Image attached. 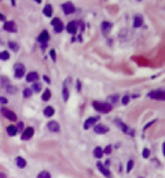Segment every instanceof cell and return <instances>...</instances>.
Instances as JSON below:
<instances>
[{
  "label": "cell",
  "instance_id": "obj_24",
  "mask_svg": "<svg viewBox=\"0 0 165 178\" xmlns=\"http://www.w3.org/2000/svg\"><path fill=\"white\" fill-rule=\"evenodd\" d=\"M50 97H52V92H50L49 89H47V91H44V92H42V101H49Z\"/></svg>",
  "mask_w": 165,
  "mask_h": 178
},
{
  "label": "cell",
  "instance_id": "obj_18",
  "mask_svg": "<svg viewBox=\"0 0 165 178\" xmlns=\"http://www.w3.org/2000/svg\"><path fill=\"white\" fill-rule=\"evenodd\" d=\"M16 133H18L16 126H8V128H7V135H8V136H15Z\"/></svg>",
  "mask_w": 165,
  "mask_h": 178
},
{
  "label": "cell",
  "instance_id": "obj_27",
  "mask_svg": "<svg viewBox=\"0 0 165 178\" xmlns=\"http://www.w3.org/2000/svg\"><path fill=\"white\" fill-rule=\"evenodd\" d=\"M41 89H42L41 83H34V84H33V89H31V91H34V92H36V91H41Z\"/></svg>",
  "mask_w": 165,
  "mask_h": 178
},
{
  "label": "cell",
  "instance_id": "obj_37",
  "mask_svg": "<svg viewBox=\"0 0 165 178\" xmlns=\"http://www.w3.org/2000/svg\"><path fill=\"white\" fill-rule=\"evenodd\" d=\"M16 130H25V125H23V123H18V126H16Z\"/></svg>",
  "mask_w": 165,
  "mask_h": 178
},
{
  "label": "cell",
  "instance_id": "obj_22",
  "mask_svg": "<svg viewBox=\"0 0 165 178\" xmlns=\"http://www.w3.org/2000/svg\"><path fill=\"white\" fill-rule=\"evenodd\" d=\"M54 114H55V110L52 107H46V109H44V115H46V117H52Z\"/></svg>",
  "mask_w": 165,
  "mask_h": 178
},
{
  "label": "cell",
  "instance_id": "obj_38",
  "mask_svg": "<svg viewBox=\"0 0 165 178\" xmlns=\"http://www.w3.org/2000/svg\"><path fill=\"white\" fill-rule=\"evenodd\" d=\"M0 104H7V99H3V97H0Z\"/></svg>",
  "mask_w": 165,
  "mask_h": 178
},
{
  "label": "cell",
  "instance_id": "obj_31",
  "mask_svg": "<svg viewBox=\"0 0 165 178\" xmlns=\"http://www.w3.org/2000/svg\"><path fill=\"white\" fill-rule=\"evenodd\" d=\"M149 156H151L149 149H144V151H143V157H146V159H147V157H149Z\"/></svg>",
  "mask_w": 165,
  "mask_h": 178
},
{
  "label": "cell",
  "instance_id": "obj_10",
  "mask_svg": "<svg viewBox=\"0 0 165 178\" xmlns=\"http://www.w3.org/2000/svg\"><path fill=\"white\" fill-rule=\"evenodd\" d=\"M37 80H39V75L36 73V71H31V73H28L26 75V81L28 83H37Z\"/></svg>",
  "mask_w": 165,
  "mask_h": 178
},
{
  "label": "cell",
  "instance_id": "obj_23",
  "mask_svg": "<svg viewBox=\"0 0 165 178\" xmlns=\"http://www.w3.org/2000/svg\"><path fill=\"white\" fill-rule=\"evenodd\" d=\"M102 156H104V151H102L101 148H96L94 149V157H96V159H101Z\"/></svg>",
  "mask_w": 165,
  "mask_h": 178
},
{
  "label": "cell",
  "instance_id": "obj_1",
  "mask_svg": "<svg viewBox=\"0 0 165 178\" xmlns=\"http://www.w3.org/2000/svg\"><path fill=\"white\" fill-rule=\"evenodd\" d=\"M92 107L96 109L97 112H102V114H109L110 110H112V105H109L107 102H92Z\"/></svg>",
  "mask_w": 165,
  "mask_h": 178
},
{
  "label": "cell",
  "instance_id": "obj_29",
  "mask_svg": "<svg viewBox=\"0 0 165 178\" xmlns=\"http://www.w3.org/2000/svg\"><path fill=\"white\" fill-rule=\"evenodd\" d=\"M23 94H25V97H29V96L33 94V91H31V89H25V91H23Z\"/></svg>",
  "mask_w": 165,
  "mask_h": 178
},
{
  "label": "cell",
  "instance_id": "obj_16",
  "mask_svg": "<svg viewBox=\"0 0 165 178\" xmlns=\"http://www.w3.org/2000/svg\"><path fill=\"white\" fill-rule=\"evenodd\" d=\"M110 28H112V25H110L109 21H104V23H102V33H104V34H109Z\"/></svg>",
  "mask_w": 165,
  "mask_h": 178
},
{
  "label": "cell",
  "instance_id": "obj_13",
  "mask_svg": "<svg viewBox=\"0 0 165 178\" xmlns=\"http://www.w3.org/2000/svg\"><path fill=\"white\" fill-rule=\"evenodd\" d=\"M65 29H67L70 34H75V33L78 31V23H76V21H71V23H68V25H67V28H65Z\"/></svg>",
  "mask_w": 165,
  "mask_h": 178
},
{
  "label": "cell",
  "instance_id": "obj_11",
  "mask_svg": "<svg viewBox=\"0 0 165 178\" xmlns=\"http://www.w3.org/2000/svg\"><path fill=\"white\" fill-rule=\"evenodd\" d=\"M3 29H5V31H10V33H16L15 21H5V23H3Z\"/></svg>",
  "mask_w": 165,
  "mask_h": 178
},
{
  "label": "cell",
  "instance_id": "obj_21",
  "mask_svg": "<svg viewBox=\"0 0 165 178\" xmlns=\"http://www.w3.org/2000/svg\"><path fill=\"white\" fill-rule=\"evenodd\" d=\"M115 125H117V126H120V128L123 130V133H131V131L128 130V126H126V125H123V123L120 122V120H117V122H115Z\"/></svg>",
  "mask_w": 165,
  "mask_h": 178
},
{
  "label": "cell",
  "instance_id": "obj_8",
  "mask_svg": "<svg viewBox=\"0 0 165 178\" xmlns=\"http://www.w3.org/2000/svg\"><path fill=\"white\" fill-rule=\"evenodd\" d=\"M33 135H34V128H25L23 130V133H21V138L25 139V141H28V139H31L33 138Z\"/></svg>",
  "mask_w": 165,
  "mask_h": 178
},
{
  "label": "cell",
  "instance_id": "obj_34",
  "mask_svg": "<svg viewBox=\"0 0 165 178\" xmlns=\"http://www.w3.org/2000/svg\"><path fill=\"white\" fill-rule=\"evenodd\" d=\"M50 59H52V60H55V59H57V55H55V50H50Z\"/></svg>",
  "mask_w": 165,
  "mask_h": 178
},
{
  "label": "cell",
  "instance_id": "obj_4",
  "mask_svg": "<svg viewBox=\"0 0 165 178\" xmlns=\"http://www.w3.org/2000/svg\"><path fill=\"white\" fill-rule=\"evenodd\" d=\"M25 73H26L25 65H23V63H16L15 65V76L16 78H23V76H25Z\"/></svg>",
  "mask_w": 165,
  "mask_h": 178
},
{
  "label": "cell",
  "instance_id": "obj_14",
  "mask_svg": "<svg viewBox=\"0 0 165 178\" xmlns=\"http://www.w3.org/2000/svg\"><path fill=\"white\" fill-rule=\"evenodd\" d=\"M97 117H91V118H88V120H86V122H84V125H82V126H84V128L86 130H88V128H91V126H94L96 125V123H97Z\"/></svg>",
  "mask_w": 165,
  "mask_h": 178
},
{
  "label": "cell",
  "instance_id": "obj_12",
  "mask_svg": "<svg viewBox=\"0 0 165 178\" xmlns=\"http://www.w3.org/2000/svg\"><path fill=\"white\" fill-rule=\"evenodd\" d=\"M47 130L52 131V133H58V131H60V125H58L57 122H49V123H47Z\"/></svg>",
  "mask_w": 165,
  "mask_h": 178
},
{
  "label": "cell",
  "instance_id": "obj_17",
  "mask_svg": "<svg viewBox=\"0 0 165 178\" xmlns=\"http://www.w3.org/2000/svg\"><path fill=\"white\" fill-rule=\"evenodd\" d=\"M16 165H18L20 169H25V167H26V160L23 159V157H16Z\"/></svg>",
  "mask_w": 165,
  "mask_h": 178
},
{
  "label": "cell",
  "instance_id": "obj_40",
  "mask_svg": "<svg viewBox=\"0 0 165 178\" xmlns=\"http://www.w3.org/2000/svg\"><path fill=\"white\" fill-rule=\"evenodd\" d=\"M0 178H7V175L5 173H0Z\"/></svg>",
  "mask_w": 165,
  "mask_h": 178
},
{
  "label": "cell",
  "instance_id": "obj_39",
  "mask_svg": "<svg viewBox=\"0 0 165 178\" xmlns=\"http://www.w3.org/2000/svg\"><path fill=\"white\" fill-rule=\"evenodd\" d=\"M0 20H2V21H5V15H2V13H0Z\"/></svg>",
  "mask_w": 165,
  "mask_h": 178
},
{
  "label": "cell",
  "instance_id": "obj_30",
  "mask_svg": "<svg viewBox=\"0 0 165 178\" xmlns=\"http://www.w3.org/2000/svg\"><path fill=\"white\" fill-rule=\"evenodd\" d=\"M117 99H118V97H117V96H112V97H109V102H107V104L110 105V104H112V102H115Z\"/></svg>",
  "mask_w": 165,
  "mask_h": 178
},
{
  "label": "cell",
  "instance_id": "obj_7",
  "mask_svg": "<svg viewBox=\"0 0 165 178\" xmlns=\"http://www.w3.org/2000/svg\"><path fill=\"white\" fill-rule=\"evenodd\" d=\"M149 97L151 99H157V101H164L165 92L164 91H152V92H149Z\"/></svg>",
  "mask_w": 165,
  "mask_h": 178
},
{
  "label": "cell",
  "instance_id": "obj_26",
  "mask_svg": "<svg viewBox=\"0 0 165 178\" xmlns=\"http://www.w3.org/2000/svg\"><path fill=\"white\" fill-rule=\"evenodd\" d=\"M37 178H52V177H50L49 172H41L39 175H37Z\"/></svg>",
  "mask_w": 165,
  "mask_h": 178
},
{
  "label": "cell",
  "instance_id": "obj_2",
  "mask_svg": "<svg viewBox=\"0 0 165 178\" xmlns=\"http://www.w3.org/2000/svg\"><path fill=\"white\" fill-rule=\"evenodd\" d=\"M52 28L55 29V33H62L65 29V25L62 23L60 18H52Z\"/></svg>",
  "mask_w": 165,
  "mask_h": 178
},
{
  "label": "cell",
  "instance_id": "obj_33",
  "mask_svg": "<svg viewBox=\"0 0 165 178\" xmlns=\"http://www.w3.org/2000/svg\"><path fill=\"white\" fill-rule=\"evenodd\" d=\"M131 169H133V160H130V162H128V167H126V172H130Z\"/></svg>",
  "mask_w": 165,
  "mask_h": 178
},
{
  "label": "cell",
  "instance_id": "obj_5",
  "mask_svg": "<svg viewBox=\"0 0 165 178\" xmlns=\"http://www.w3.org/2000/svg\"><path fill=\"white\" fill-rule=\"evenodd\" d=\"M62 10H63L65 15H71V13H75V5L71 2H65L62 5Z\"/></svg>",
  "mask_w": 165,
  "mask_h": 178
},
{
  "label": "cell",
  "instance_id": "obj_19",
  "mask_svg": "<svg viewBox=\"0 0 165 178\" xmlns=\"http://www.w3.org/2000/svg\"><path fill=\"white\" fill-rule=\"evenodd\" d=\"M52 13H54V8L50 5H46L44 7V15L46 16H52Z\"/></svg>",
  "mask_w": 165,
  "mask_h": 178
},
{
  "label": "cell",
  "instance_id": "obj_32",
  "mask_svg": "<svg viewBox=\"0 0 165 178\" xmlns=\"http://www.w3.org/2000/svg\"><path fill=\"white\" fill-rule=\"evenodd\" d=\"M102 151H104V154H110V152H112V146H107V148L102 149Z\"/></svg>",
  "mask_w": 165,
  "mask_h": 178
},
{
  "label": "cell",
  "instance_id": "obj_3",
  "mask_svg": "<svg viewBox=\"0 0 165 178\" xmlns=\"http://www.w3.org/2000/svg\"><path fill=\"white\" fill-rule=\"evenodd\" d=\"M37 41H39V44L42 47H46V44H47V41H50V36H49V33L47 31H42V33L37 36Z\"/></svg>",
  "mask_w": 165,
  "mask_h": 178
},
{
  "label": "cell",
  "instance_id": "obj_20",
  "mask_svg": "<svg viewBox=\"0 0 165 178\" xmlns=\"http://www.w3.org/2000/svg\"><path fill=\"white\" fill-rule=\"evenodd\" d=\"M143 25V18L141 16H135V21H133V28H139Z\"/></svg>",
  "mask_w": 165,
  "mask_h": 178
},
{
  "label": "cell",
  "instance_id": "obj_15",
  "mask_svg": "<svg viewBox=\"0 0 165 178\" xmlns=\"http://www.w3.org/2000/svg\"><path fill=\"white\" fill-rule=\"evenodd\" d=\"M94 131L97 133V135H105V133L109 131V128L105 125H96L94 126Z\"/></svg>",
  "mask_w": 165,
  "mask_h": 178
},
{
  "label": "cell",
  "instance_id": "obj_6",
  "mask_svg": "<svg viewBox=\"0 0 165 178\" xmlns=\"http://www.w3.org/2000/svg\"><path fill=\"white\" fill-rule=\"evenodd\" d=\"M2 115H3L5 118L12 120V122H15V120H16V114H15V112H12V110H8L7 107L2 109Z\"/></svg>",
  "mask_w": 165,
  "mask_h": 178
},
{
  "label": "cell",
  "instance_id": "obj_35",
  "mask_svg": "<svg viewBox=\"0 0 165 178\" xmlns=\"http://www.w3.org/2000/svg\"><path fill=\"white\" fill-rule=\"evenodd\" d=\"M10 49H12V50H18V44H10Z\"/></svg>",
  "mask_w": 165,
  "mask_h": 178
},
{
  "label": "cell",
  "instance_id": "obj_28",
  "mask_svg": "<svg viewBox=\"0 0 165 178\" xmlns=\"http://www.w3.org/2000/svg\"><path fill=\"white\" fill-rule=\"evenodd\" d=\"M128 102H130V97H128V96H123V97H122V104L126 105Z\"/></svg>",
  "mask_w": 165,
  "mask_h": 178
},
{
  "label": "cell",
  "instance_id": "obj_36",
  "mask_svg": "<svg viewBox=\"0 0 165 178\" xmlns=\"http://www.w3.org/2000/svg\"><path fill=\"white\" fill-rule=\"evenodd\" d=\"M7 91H8V92H12V94H13V92H15V88H13V86H8V88H7Z\"/></svg>",
  "mask_w": 165,
  "mask_h": 178
},
{
  "label": "cell",
  "instance_id": "obj_25",
  "mask_svg": "<svg viewBox=\"0 0 165 178\" xmlns=\"http://www.w3.org/2000/svg\"><path fill=\"white\" fill-rule=\"evenodd\" d=\"M8 59H10V52L2 50V52H0V60H8Z\"/></svg>",
  "mask_w": 165,
  "mask_h": 178
},
{
  "label": "cell",
  "instance_id": "obj_9",
  "mask_svg": "<svg viewBox=\"0 0 165 178\" xmlns=\"http://www.w3.org/2000/svg\"><path fill=\"white\" fill-rule=\"evenodd\" d=\"M97 170H99V172H101V173H102V175H104V177H107V178H112V173L109 172V169H107V167H105V165H102L101 162H97Z\"/></svg>",
  "mask_w": 165,
  "mask_h": 178
}]
</instances>
